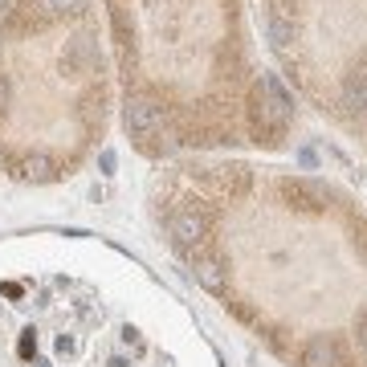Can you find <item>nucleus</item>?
I'll return each instance as SVG.
<instances>
[{"label":"nucleus","mask_w":367,"mask_h":367,"mask_svg":"<svg viewBox=\"0 0 367 367\" xmlns=\"http://www.w3.org/2000/svg\"><path fill=\"white\" fill-rule=\"evenodd\" d=\"M249 127H253V135H257V139L273 143V139H278V135L290 127V111H282L278 102H269L261 86H253V98H249Z\"/></svg>","instance_id":"1"},{"label":"nucleus","mask_w":367,"mask_h":367,"mask_svg":"<svg viewBox=\"0 0 367 367\" xmlns=\"http://www.w3.org/2000/svg\"><path fill=\"white\" fill-rule=\"evenodd\" d=\"M159 123H164L159 102L151 98V94H131V102H127V131L151 135V131H159Z\"/></svg>","instance_id":"2"},{"label":"nucleus","mask_w":367,"mask_h":367,"mask_svg":"<svg viewBox=\"0 0 367 367\" xmlns=\"http://www.w3.org/2000/svg\"><path fill=\"white\" fill-rule=\"evenodd\" d=\"M171 237H176L180 249L201 245L204 241V213H196V208H180V213L171 217Z\"/></svg>","instance_id":"3"},{"label":"nucleus","mask_w":367,"mask_h":367,"mask_svg":"<svg viewBox=\"0 0 367 367\" xmlns=\"http://www.w3.org/2000/svg\"><path fill=\"white\" fill-rule=\"evenodd\" d=\"M282 192L290 196V204H298V208H306V213H315V208L327 204V192H322L318 184H310V180H286Z\"/></svg>","instance_id":"4"},{"label":"nucleus","mask_w":367,"mask_h":367,"mask_svg":"<svg viewBox=\"0 0 367 367\" xmlns=\"http://www.w3.org/2000/svg\"><path fill=\"white\" fill-rule=\"evenodd\" d=\"M302 367H339V347H334V339H327V334L310 339L306 351H302Z\"/></svg>","instance_id":"5"},{"label":"nucleus","mask_w":367,"mask_h":367,"mask_svg":"<svg viewBox=\"0 0 367 367\" xmlns=\"http://www.w3.org/2000/svg\"><path fill=\"white\" fill-rule=\"evenodd\" d=\"M17 176L21 180H37V184H45L57 176V164H53L50 155H41V151H33V155H25L17 164Z\"/></svg>","instance_id":"6"},{"label":"nucleus","mask_w":367,"mask_h":367,"mask_svg":"<svg viewBox=\"0 0 367 367\" xmlns=\"http://www.w3.org/2000/svg\"><path fill=\"white\" fill-rule=\"evenodd\" d=\"M339 102H343V111H347V115H363V111H367V78L351 74L347 82H343Z\"/></svg>","instance_id":"7"},{"label":"nucleus","mask_w":367,"mask_h":367,"mask_svg":"<svg viewBox=\"0 0 367 367\" xmlns=\"http://www.w3.org/2000/svg\"><path fill=\"white\" fill-rule=\"evenodd\" d=\"M196 282H201L208 294H220V290H225V273H220V261H217V257H204V261H196Z\"/></svg>","instance_id":"8"},{"label":"nucleus","mask_w":367,"mask_h":367,"mask_svg":"<svg viewBox=\"0 0 367 367\" xmlns=\"http://www.w3.org/2000/svg\"><path fill=\"white\" fill-rule=\"evenodd\" d=\"M213 180H217L225 192H245V188H249V171H245V167H220Z\"/></svg>","instance_id":"9"},{"label":"nucleus","mask_w":367,"mask_h":367,"mask_svg":"<svg viewBox=\"0 0 367 367\" xmlns=\"http://www.w3.org/2000/svg\"><path fill=\"white\" fill-rule=\"evenodd\" d=\"M269 41H273V50H290V41H294V21H269Z\"/></svg>","instance_id":"10"},{"label":"nucleus","mask_w":367,"mask_h":367,"mask_svg":"<svg viewBox=\"0 0 367 367\" xmlns=\"http://www.w3.org/2000/svg\"><path fill=\"white\" fill-rule=\"evenodd\" d=\"M50 4V13H78L86 0H45Z\"/></svg>","instance_id":"11"},{"label":"nucleus","mask_w":367,"mask_h":367,"mask_svg":"<svg viewBox=\"0 0 367 367\" xmlns=\"http://www.w3.org/2000/svg\"><path fill=\"white\" fill-rule=\"evenodd\" d=\"M355 339H359V347L367 351V310L359 318H355Z\"/></svg>","instance_id":"12"},{"label":"nucleus","mask_w":367,"mask_h":367,"mask_svg":"<svg viewBox=\"0 0 367 367\" xmlns=\"http://www.w3.org/2000/svg\"><path fill=\"white\" fill-rule=\"evenodd\" d=\"M98 167H102V176H111V171H115V151H111V147L98 155Z\"/></svg>","instance_id":"13"},{"label":"nucleus","mask_w":367,"mask_h":367,"mask_svg":"<svg viewBox=\"0 0 367 367\" xmlns=\"http://www.w3.org/2000/svg\"><path fill=\"white\" fill-rule=\"evenodd\" d=\"M4 106H9V78L0 74V111H4Z\"/></svg>","instance_id":"14"}]
</instances>
